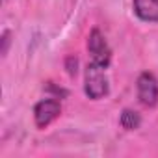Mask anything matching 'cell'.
<instances>
[{"label":"cell","instance_id":"cell-6","mask_svg":"<svg viewBox=\"0 0 158 158\" xmlns=\"http://www.w3.org/2000/svg\"><path fill=\"white\" fill-rule=\"evenodd\" d=\"M121 127L125 128V130H136L139 125H141V117H139V114L138 112H134V110H123V114H121Z\"/></svg>","mask_w":158,"mask_h":158},{"label":"cell","instance_id":"cell-1","mask_svg":"<svg viewBox=\"0 0 158 158\" xmlns=\"http://www.w3.org/2000/svg\"><path fill=\"white\" fill-rule=\"evenodd\" d=\"M84 91L89 99L97 101L108 95L110 86H108V78L104 73V67L95 65L89 61L88 69H86V84H84Z\"/></svg>","mask_w":158,"mask_h":158},{"label":"cell","instance_id":"cell-5","mask_svg":"<svg viewBox=\"0 0 158 158\" xmlns=\"http://www.w3.org/2000/svg\"><path fill=\"white\" fill-rule=\"evenodd\" d=\"M134 11L145 23H158V0H134Z\"/></svg>","mask_w":158,"mask_h":158},{"label":"cell","instance_id":"cell-2","mask_svg":"<svg viewBox=\"0 0 158 158\" xmlns=\"http://www.w3.org/2000/svg\"><path fill=\"white\" fill-rule=\"evenodd\" d=\"M88 50H89V56H91V63L101 65V67H104V69L110 65L112 50H110V47H108L104 35H102L99 30H91L89 39H88Z\"/></svg>","mask_w":158,"mask_h":158},{"label":"cell","instance_id":"cell-3","mask_svg":"<svg viewBox=\"0 0 158 158\" xmlns=\"http://www.w3.org/2000/svg\"><path fill=\"white\" fill-rule=\"evenodd\" d=\"M138 99L149 108L156 106L158 102V82L151 73H141L138 78Z\"/></svg>","mask_w":158,"mask_h":158},{"label":"cell","instance_id":"cell-7","mask_svg":"<svg viewBox=\"0 0 158 158\" xmlns=\"http://www.w3.org/2000/svg\"><path fill=\"white\" fill-rule=\"evenodd\" d=\"M8 45H10V34L6 32L4 34V48H2V54L6 56V52H8Z\"/></svg>","mask_w":158,"mask_h":158},{"label":"cell","instance_id":"cell-4","mask_svg":"<svg viewBox=\"0 0 158 158\" xmlns=\"http://www.w3.org/2000/svg\"><path fill=\"white\" fill-rule=\"evenodd\" d=\"M60 114H61V106H60V101H56V99H45V101L37 102L34 108V119L39 128L48 127Z\"/></svg>","mask_w":158,"mask_h":158}]
</instances>
